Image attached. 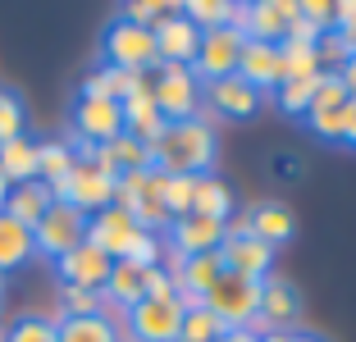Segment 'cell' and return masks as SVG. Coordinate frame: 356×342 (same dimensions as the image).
Returning a JSON list of instances; mask_svg holds the SVG:
<instances>
[{"label":"cell","instance_id":"obj_38","mask_svg":"<svg viewBox=\"0 0 356 342\" xmlns=\"http://www.w3.org/2000/svg\"><path fill=\"white\" fill-rule=\"evenodd\" d=\"M23 101H19V92H5L0 87V142H10V137H19L23 133Z\"/></svg>","mask_w":356,"mask_h":342},{"label":"cell","instance_id":"obj_22","mask_svg":"<svg viewBox=\"0 0 356 342\" xmlns=\"http://www.w3.org/2000/svg\"><path fill=\"white\" fill-rule=\"evenodd\" d=\"M147 297V270L142 265H133V260H115L110 265V279H105L101 288V311H110V306H119V311H128V306H137V301Z\"/></svg>","mask_w":356,"mask_h":342},{"label":"cell","instance_id":"obj_26","mask_svg":"<svg viewBox=\"0 0 356 342\" xmlns=\"http://www.w3.org/2000/svg\"><path fill=\"white\" fill-rule=\"evenodd\" d=\"M32 256H37V247H32V228H23L19 219H10L5 210H0V274L28 265Z\"/></svg>","mask_w":356,"mask_h":342},{"label":"cell","instance_id":"obj_21","mask_svg":"<svg viewBox=\"0 0 356 342\" xmlns=\"http://www.w3.org/2000/svg\"><path fill=\"white\" fill-rule=\"evenodd\" d=\"M220 274H224L220 251L178 260V265H174V292H178V301H201L210 288H215V279H220Z\"/></svg>","mask_w":356,"mask_h":342},{"label":"cell","instance_id":"obj_47","mask_svg":"<svg viewBox=\"0 0 356 342\" xmlns=\"http://www.w3.org/2000/svg\"><path fill=\"white\" fill-rule=\"evenodd\" d=\"M0 311H5V279H0Z\"/></svg>","mask_w":356,"mask_h":342},{"label":"cell","instance_id":"obj_31","mask_svg":"<svg viewBox=\"0 0 356 342\" xmlns=\"http://www.w3.org/2000/svg\"><path fill=\"white\" fill-rule=\"evenodd\" d=\"M60 342H119V329L105 315H87V320H55Z\"/></svg>","mask_w":356,"mask_h":342},{"label":"cell","instance_id":"obj_7","mask_svg":"<svg viewBox=\"0 0 356 342\" xmlns=\"http://www.w3.org/2000/svg\"><path fill=\"white\" fill-rule=\"evenodd\" d=\"M83 242H87V215L74 210L69 201H55V206L37 219V228H32V247L42 251V256H51V260L69 256V251L83 247Z\"/></svg>","mask_w":356,"mask_h":342},{"label":"cell","instance_id":"obj_14","mask_svg":"<svg viewBox=\"0 0 356 342\" xmlns=\"http://www.w3.org/2000/svg\"><path fill=\"white\" fill-rule=\"evenodd\" d=\"M220 260L229 274H242V279H256V283H265L274 274V247L256 242L252 233H224Z\"/></svg>","mask_w":356,"mask_h":342},{"label":"cell","instance_id":"obj_16","mask_svg":"<svg viewBox=\"0 0 356 342\" xmlns=\"http://www.w3.org/2000/svg\"><path fill=\"white\" fill-rule=\"evenodd\" d=\"M224 233H229V224H220V219H206V215H183L169 224V247H174L178 260L188 256H206V251H220Z\"/></svg>","mask_w":356,"mask_h":342},{"label":"cell","instance_id":"obj_33","mask_svg":"<svg viewBox=\"0 0 356 342\" xmlns=\"http://www.w3.org/2000/svg\"><path fill=\"white\" fill-rule=\"evenodd\" d=\"M192 187H197V178L160 174V201H165V210H169V224L183 219V215H192Z\"/></svg>","mask_w":356,"mask_h":342},{"label":"cell","instance_id":"obj_30","mask_svg":"<svg viewBox=\"0 0 356 342\" xmlns=\"http://www.w3.org/2000/svg\"><path fill=\"white\" fill-rule=\"evenodd\" d=\"M229 210H233L229 187H224L215 174H201L197 187H192V215H206V219H220V224H229Z\"/></svg>","mask_w":356,"mask_h":342},{"label":"cell","instance_id":"obj_28","mask_svg":"<svg viewBox=\"0 0 356 342\" xmlns=\"http://www.w3.org/2000/svg\"><path fill=\"white\" fill-rule=\"evenodd\" d=\"M101 156H105V165L115 169V174H142V169H156V165H151V146L137 142V137H128V133H119L115 142H105Z\"/></svg>","mask_w":356,"mask_h":342},{"label":"cell","instance_id":"obj_17","mask_svg":"<svg viewBox=\"0 0 356 342\" xmlns=\"http://www.w3.org/2000/svg\"><path fill=\"white\" fill-rule=\"evenodd\" d=\"M151 37H156V64H192V55L201 46V28L192 19H183L178 10L169 19H160L151 28Z\"/></svg>","mask_w":356,"mask_h":342},{"label":"cell","instance_id":"obj_4","mask_svg":"<svg viewBox=\"0 0 356 342\" xmlns=\"http://www.w3.org/2000/svg\"><path fill=\"white\" fill-rule=\"evenodd\" d=\"M151 101H156V110H160V119H165V124L197 119L201 83L192 78L188 64H156V73H151Z\"/></svg>","mask_w":356,"mask_h":342},{"label":"cell","instance_id":"obj_40","mask_svg":"<svg viewBox=\"0 0 356 342\" xmlns=\"http://www.w3.org/2000/svg\"><path fill=\"white\" fill-rule=\"evenodd\" d=\"M128 260H133V265H142V270L160 265V233H142V238L133 242V251H128Z\"/></svg>","mask_w":356,"mask_h":342},{"label":"cell","instance_id":"obj_29","mask_svg":"<svg viewBox=\"0 0 356 342\" xmlns=\"http://www.w3.org/2000/svg\"><path fill=\"white\" fill-rule=\"evenodd\" d=\"M74 146L60 142V137H51V142H37V183L46 187H60L64 178H69V169H74Z\"/></svg>","mask_w":356,"mask_h":342},{"label":"cell","instance_id":"obj_45","mask_svg":"<svg viewBox=\"0 0 356 342\" xmlns=\"http://www.w3.org/2000/svg\"><path fill=\"white\" fill-rule=\"evenodd\" d=\"M5 197H10V178L0 174V210H5Z\"/></svg>","mask_w":356,"mask_h":342},{"label":"cell","instance_id":"obj_46","mask_svg":"<svg viewBox=\"0 0 356 342\" xmlns=\"http://www.w3.org/2000/svg\"><path fill=\"white\" fill-rule=\"evenodd\" d=\"M297 342H329V338H320V333H297Z\"/></svg>","mask_w":356,"mask_h":342},{"label":"cell","instance_id":"obj_5","mask_svg":"<svg viewBox=\"0 0 356 342\" xmlns=\"http://www.w3.org/2000/svg\"><path fill=\"white\" fill-rule=\"evenodd\" d=\"M201 306H206V311H215L224 324H229V329H247V324L256 320V306H261V283L224 270L220 279H215V288L201 297Z\"/></svg>","mask_w":356,"mask_h":342},{"label":"cell","instance_id":"obj_1","mask_svg":"<svg viewBox=\"0 0 356 342\" xmlns=\"http://www.w3.org/2000/svg\"><path fill=\"white\" fill-rule=\"evenodd\" d=\"M215 128L206 119H183V124H165V133L151 142V165L156 174H174V178H201L215 165Z\"/></svg>","mask_w":356,"mask_h":342},{"label":"cell","instance_id":"obj_25","mask_svg":"<svg viewBox=\"0 0 356 342\" xmlns=\"http://www.w3.org/2000/svg\"><path fill=\"white\" fill-rule=\"evenodd\" d=\"M229 333V324L215 311H206L201 301H183V320H178V338L174 342H220Z\"/></svg>","mask_w":356,"mask_h":342},{"label":"cell","instance_id":"obj_6","mask_svg":"<svg viewBox=\"0 0 356 342\" xmlns=\"http://www.w3.org/2000/svg\"><path fill=\"white\" fill-rule=\"evenodd\" d=\"M242 37L238 32V23H224V28H210V32H201V46H197V55H192V78L197 83H215V78H233L238 73V55H242Z\"/></svg>","mask_w":356,"mask_h":342},{"label":"cell","instance_id":"obj_9","mask_svg":"<svg viewBox=\"0 0 356 342\" xmlns=\"http://www.w3.org/2000/svg\"><path fill=\"white\" fill-rule=\"evenodd\" d=\"M124 133V105L101 101V96H83L74 101V137L78 146H105Z\"/></svg>","mask_w":356,"mask_h":342},{"label":"cell","instance_id":"obj_34","mask_svg":"<svg viewBox=\"0 0 356 342\" xmlns=\"http://www.w3.org/2000/svg\"><path fill=\"white\" fill-rule=\"evenodd\" d=\"M101 292H87V288H69L60 283V320H87V315H101Z\"/></svg>","mask_w":356,"mask_h":342},{"label":"cell","instance_id":"obj_23","mask_svg":"<svg viewBox=\"0 0 356 342\" xmlns=\"http://www.w3.org/2000/svg\"><path fill=\"white\" fill-rule=\"evenodd\" d=\"M55 206V197H51V187L46 183H19V187H10V197H5V215L10 219H19L23 228H37V219L46 215V210Z\"/></svg>","mask_w":356,"mask_h":342},{"label":"cell","instance_id":"obj_18","mask_svg":"<svg viewBox=\"0 0 356 342\" xmlns=\"http://www.w3.org/2000/svg\"><path fill=\"white\" fill-rule=\"evenodd\" d=\"M110 265H115V260L105 256V251H96L92 242H83V247H74L69 256L55 260V274H60V283H69V288L101 292L105 279H110Z\"/></svg>","mask_w":356,"mask_h":342},{"label":"cell","instance_id":"obj_43","mask_svg":"<svg viewBox=\"0 0 356 342\" xmlns=\"http://www.w3.org/2000/svg\"><path fill=\"white\" fill-rule=\"evenodd\" d=\"M220 342H256V333H252V329H229Z\"/></svg>","mask_w":356,"mask_h":342},{"label":"cell","instance_id":"obj_32","mask_svg":"<svg viewBox=\"0 0 356 342\" xmlns=\"http://www.w3.org/2000/svg\"><path fill=\"white\" fill-rule=\"evenodd\" d=\"M178 14L192 19L201 32H210V28H224V23L238 19V5H229V0H188V5H178Z\"/></svg>","mask_w":356,"mask_h":342},{"label":"cell","instance_id":"obj_11","mask_svg":"<svg viewBox=\"0 0 356 342\" xmlns=\"http://www.w3.org/2000/svg\"><path fill=\"white\" fill-rule=\"evenodd\" d=\"M229 233H252L265 247H283V242H293V233H297V215L283 206V201H252V206L242 210L238 224H229Z\"/></svg>","mask_w":356,"mask_h":342},{"label":"cell","instance_id":"obj_39","mask_svg":"<svg viewBox=\"0 0 356 342\" xmlns=\"http://www.w3.org/2000/svg\"><path fill=\"white\" fill-rule=\"evenodd\" d=\"M334 32L343 37L347 55H356V0H343V5H334Z\"/></svg>","mask_w":356,"mask_h":342},{"label":"cell","instance_id":"obj_10","mask_svg":"<svg viewBox=\"0 0 356 342\" xmlns=\"http://www.w3.org/2000/svg\"><path fill=\"white\" fill-rule=\"evenodd\" d=\"M124 315H128V333L137 342H174L178 320H183V301L178 297H142Z\"/></svg>","mask_w":356,"mask_h":342},{"label":"cell","instance_id":"obj_12","mask_svg":"<svg viewBox=\"0 0 356 342\" xmlns=\"http://www.w3.org/2000/svg\"><path fill=\"white\" fill-rule=\"evenodd\" d=\"M137 238H142L137 219L119 206H105V210H96V215H87V242H92L96 251H105L110 260H128V251H133Z\"/></svg>","mask_w":356,"mask_h":342},{"label":"cell","instance_id":"obj_44","mask_svg":"<svg viewBox=\"0 0 356 342\" xmlns=\"http://www.w3.org/2000/svg\"><path fill=\"white\" fill-rule=\"evenodd\" d=\"M256 342H297V333H256Z\"/></svg>","mask_w":356,"mask_h":342},{"label":"cell","instance_id":"obj_19","mask_svg":"<svg viewBox=\"0 0 356 342\" xmlns=\"http://www.w3.org/2000/svg\"><path fill=\"white\" fill-rule=\"evenodd\" d=\"M238 78L252 83L256 92H274V87L283 83V46H274V42H242Z\"/></svg>","mask_w":356,"mask_h":342},{"label":"cell","instance_id":"obj_37","mask_svg":"<svg viewBox=\"0 0 356 342\" xmlns=\"http://www.w3.org/2000/svg\"><path fill=\"white\" fill-rule=\"evenodd\" d=\"M311 92H315V83H293V78H283V83L274 87V105H279L283 114H306L311 110Z\"/></svg>","mask_w":356,"mask_h":342},{"label":"cell","instance_id":"obj_27","mask_svg":"<svg viewBox=\"0 0 356 342\" xmlns=\"http://www.w3.org/2000/svg\"><path fill=\"white\" fill-rule=\"evenodd\" d=\"M137 78H142V73H124V69L101 64V69H92L83 78V96H101V101H119L124 105L128 96L137 92Z\"/></svg>","mask_w":356,"mask_h":342},{"label":"cell","instance_id":"obj_24","mask_svg":"<svg viewBox=\"0 0 356 342\" xmlns=\"http://www.w3.org/2000/svg\"><path fill=\"white\" fill-rule=\"evenodd\" d=\"M0 174L10 178V187L32 183V178H37V142H32L28 133L0 142Z\"/></svg>","mask_w":356,"mask_h":342},{"label":"cell","instance_id":"obj_20","mask_svg":"<svg viewBox=\"0 0 356 342\" xmlns=\"http://www.w3.org/2000/svg\"><path fill=\"white\" fill-rule=\"evenodd\" d=\"M124 133L137 137V142H147V146L165 133V119H160L156 101H151V73L137 78V92L124 101Z\"/></svg>","mask_w":356,"mask_h":342},{"label":"cell","instance_id":"obj_8","mask_svg":"<svg viewBox=\"0 0 356 342\" xmlns=\"http://www.w3.org/2000/svg\"><path fill=\"white\" fill-rule=\"evenodd\" d=\"M201 105H206L210 119L247 124V119H252V114L265 105V92H256L252 83H242L238 73H233V78H215V83L201 87Z\"/></svg>","mask_w":356,"mask_h":342},{"label":"cell","instance_id":"obj_3","mask_svg":"<svg viewBox=\"0 0 356 342\" xmlns=\"http://www.w3.org/2000/svg\"><path fill=\"white\" fill-rule=\"evenodd\" d=\"M101 55L110 69H124V73H151L156 69V37H151V28H142V23L133 19H110L101 32Z\"/></svg>","mask_w":356,"mask_h":342},{"label":"cell","instance_id":"obj_36","mask_svg":"<svg viewBox=\"0 0 356 342\" xmlns=\"http://www.w3.org/2000/svg\"><path fill=\"white\" fill-rule=\"evenodd\" d=\"M347 87L338 78H315V92H311V110L306 114H343L347 110Z\"/></svg>","mask_w":356,"mask_h":342},{"label":"cell","instance_id":"obj_35","mask_svg":"<svg viewBox=\"0 0 356 342\" xmlns=\"http://www.w3.org/2000/svg\"><path fill=\"white\" fill-rule=\"evenodd\" d=\"M0 342H60V333H55V320H46V315H19Z\"/></svg>","mask_w":356,"mask_h":342},{"label":"cell","instance_id":"obj_42","mask_svg":"<svg viewBox=\"0 0 356 342\" xmlns=\"http://www.w3.org/2000/svg\"><path fill=\"white\" fill-rule=\"evenodd\" d=\"M334 78H338V83L347 87V96H352V101H356V55H347V60H343V69H338Z\"/></svg>","mask_w":356,"mask_h":342},{"label":"cell","instance_id":"obj_41","mask_svg":"<svg viewBox=\"0 0 356 342\" xmlns=\"http://www.w3.org/2000/svg\"><path fill=\"white\" fill-rule=\"evenodd\" d=\"M338 146H352V151H356V101H347V114H343V137H338Z\"/></svg>","mask_w":356,"mask_h":342},{"label":"cell","instance_id":"obj_2","mask_svg":"<svg viewBox=\"0 0 356 342\" xmlns=\"http://www.w3.org/2000/svg\"><path fill=\"white\" fill-rule=\"evenodd\" d=\"M115 178L119 174L105 165L101 146H78L74 169H69V178H64L60 187H51V197L69 201V206L83 210V215H96V210H105L115 201Z\"/></svg>","mask_w":356,"mask_h":342},{"label":"cell","instance_id":"obj_15","mask_svg":"<svg viewBox=\"0 0 356 342\" xmlns=\"http://www.w3.org/2000/svg\"><path fill=\"white\" fill-rule=\"evenodd\" d=\"M297 19V5H288V0H279V5H270V0H261V5H238V32L247 37V42H274L283 46V37H288V23Z\"/></svg>","mask_w":356,"mask_h":342},{"label":"cell","instance_id":"obj_13","mask_svg":"<svg viewBox=\"0 0 356 342\" xmlns=\"http://www.w3.org/2000/svg\"><path fill=\"white\" fill-rule=\"evenodd\" d=\"M306 301H302V288H297L293 279H279V274H270V279L261 283V306H256V320L270 324V333H293V324L302 320Z\"/></svg>","mask_w":356,"mask_h":342}]
</instances>
